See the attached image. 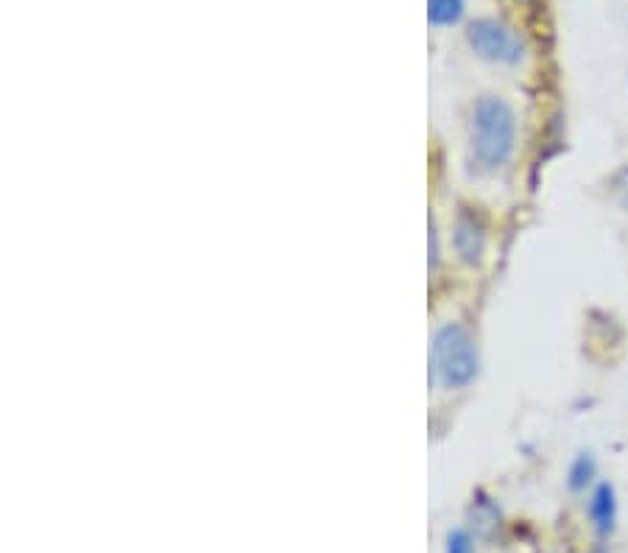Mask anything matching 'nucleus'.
Masks as SVG:
<instances>
[{
    "label": "nucleus",
    "mask_w": 628,
    "mask_h": 553,
    "mask_svg": "<svg viewBox=\"0 0 628 553\" xmlns=\"http://www.w3.org/2000/svg\"><path fill=\"white\" fill-rule=\"evenodd\" d=\"M517 112L500 96H480L469 115V156L486 174L505 168L517 149Z\"/></svg>",
    "instance_id": "1"
},
{
    "label": "nucleus",
    "mask_w": 628,
    "mask_h": 553,
    "mask_svg": "<svg viewBox=\"0 0 628 553\" xmlns=\"http://www.w3.org/2000/svg\"><path fill=\"white\" fill-rule=\"evenodd\" d=\"M480 375V352L473 332L461 322H444L436 327L430 339L428 380L450 391H461L473 386Z\"/></svg>",
    "instance_id": "2"
},
{
    "label": "nucleus",
    "mask_w": 628,
    "mask_h": 553,
    "mask_svg": "<svg viewBox=\"0 0 628 553\" xmlns=\"http://www.w3.org/2000/svg\"><path fill=\"white\" fill-rule=\"evenodd\" d=\"M467 46L494 65H519L525 59V42L508 23L498 17H478L467 26Z\"/></svg>",
    "instance_id": "3"
},
{
    "label": "nucleus",
    "mask_w": 628,
    "mask_h": 553,
    "mask_svg": "<svg viewBox=\"0 0 628 553\" xmlns=\"http://www.w3.org/2000/svg\"><path fill=\"white\" fill-rule=\"evenodd\" d=\"M453 252L464 266H480L486 254V243H489V235H486V222L480 218V213H475L473 208H461L455 213L453 222Z\"/></svg>",
    "instance_id": "4"
},
{
    "label": "nucleus",
    "mask_w": 628,
    "mask_h": 553,
    "mask_svg": "<svg viewBox=\"0 0 628 553\" xmlns=\"http://www.w3.org/2000/svg\"><path fill=\"white\" fill-rule=\"evenodd\" d=\"M587 515H590L592 528H595L598 540H610L617 528V515H620V506H617V492L610 481H598L590 489V501H587Z\"/></svg>",
    "instance_id": "5"
},
{
    "label": "nucleus",
    "mask_w": 628,
    "mask_h": 553,
    "mask_svg": "<svg viewBox=\"0 0 628 553\" xmlns=\"http://www.w3.org/2000/svg\"><path fill=\"white\" fill-rule=\"evenodd\" d=\"M467 517H469V531H473L475 537H483V540H489V537L500 528V523H503V512H500V506L494 503V498L486 495L483 489H478L473 495Z\"/></svg>",
    "instance_id": "6"
},
{
    "label": "nucleus",
    "mask_w": 628,
    "mask_h": 553,
    "mask_svg": "<svg viewBox=\"0 0 628 553\" xmlns=\"http://www.w3.org/2000/svg\"><path fill=\"white\" fill-rule=\"evenodd\" d=\"M598 478V462L595 453L592 450H578L576 458L567 467V489H570L573 495H581L587 489L595 487Z\"/></svg>",
    "instance_id": "7"
},
{
    "label": "nucleus",
    "mask_w": 628,
    "mask_h": 553,
    "mask_svg": "<svg viewBox=\"0 0 628 553\" xmlns=\"http://www.w3.org/2000/svg\"><path fill=\"white\" fill-rule=\"evenodd\" d=\"M464 12H467V0H428V20L436 28L455 26Z\"/></svg>",
    "instance_id": "8"
},
{
    "label": "nucleus",
    "mask_w": 628,
    "mask_h": 553,
    "mask_svg": "<svg viewBox=\"0 0 628 553\" xmlns=\"http://www.w3.org/2000/svg\"><path fill=\"white\" fill-rule=\"evenodd\" d=\"M444 553H475V535L469 528H453L444 540Z\"/></svg>",
    "instance_id": "9"
},
{
    "label": "nucleus",
    "mask_w": 628,
    "mask_h": 553,
    "mask_svg": "<svg viewBox=\"0 0 628 553\" xmlns=\"http://www.w3.org/2000/svg\"><path fill=\"white\" fill-rule=\"evenodd\" d=\"M441 261V247H439V229H436L434 215L428 218V268L436 272Z\"/></svg>",
    "instance_id": "10"
},
{
    "label": "nucleus",
    "mask_w": 628,
    "mask_h": 553,
    "mask_svg": "<svg viewBox=\"0 0 628 553\" xmlns=\"http://www.w3.org/2000/svg\"><path fill=\"white\" fill-rule=\"evenodd\" d=\"M612 193H615L617 204H620L623 210H628V165L617 171L615 179H612Z\"/></svg>",
    "instance_id": "11"
}]
</instances>
